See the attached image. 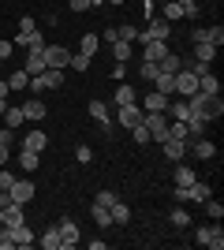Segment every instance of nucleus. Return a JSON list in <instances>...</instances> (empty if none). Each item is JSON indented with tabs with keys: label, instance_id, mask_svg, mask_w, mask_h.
Masks as SVG:
<instances>
[{
	"label": "nucleus",
	"instance_id": "1",
	"mask_svg": "<svg viewBox=\"0 0 224 250\" xmlns=\"http://www.w3.org/2000/svg\"><path fill=\"white\" fill-rule=\"evenodd\" d=\"M187 108H191V116H198V120H205V124H213V120H221V116H224L221 94H202V90L187 97Z\"/></svg>",
	"mask_w": 224,
	"mask_h": 250
},
{
	"label": "nucleus",
	"instance_id": "2",
	"mask_svg": "<svg viewBox=\"0 0 224 250\" xmlns=\"http://www.w3.org/2000/svg\"><path fill=\"white\" fill-rule=\"evenodd\" d=\"M142 127L149 131V142H164L168 138V116L164 112H146L142 116Z\"/></svg>",
	"mask_w": 224,
	"mask_h": 250
},
{
	"label": "nucleus",
	"instance_id": "3",
	"mask_svg": "<svg viewBox=\"0 0 224 250\" xmlns=\"http://www.w3.org/2000/svg\"><path fill=\"white\" fill-rule=\"evenodd\" d=\"M172 38V22L168 19H149L146 30H139V42H168Z\"/></svg>",
	"mask_w": 224,
	"mask_h": 250
},
{
	"label": "nucleus",
	"instance_id": "4",
	"mask_svg": "<svg viewBox=\"0 0 224 250\" xmlns=\"http://www.w3.org/2000/svg\"><path fill=\"white\" fill-rule=\"evenodd\" d=\"M194 239L202 243V247H209V250H221V247H224V228H221V220H217V224L198 228V231H194Z\"/></svg>",
	"mask_w": 224,
	"mask_h": 250
},
{
	"label": "nucleus",
	"instance_id": "5",
	"mask_svg": "<svg viewBox=\"0 0 224 250\" xmlns=\"http://www.w3.org/2000/svg\"><path fill=\"white\" fill-rule=\"evenodd\" d=\"M45 67H56V71H67V60H71V52L67 45H45Z\"/></svg>",
	"mask_w": 224,
	"mask_h": 250
},
{
	"label": "nucleus",
	"instance_id": "6",
	"mask_svg": "<svg viewBox=\"0 0 224 250\" xmlns=\"http://www.w3.org/2000/svg\"><path fill=\"white\" fill-rule=\"evenodd\" d=\"M34 183L30 179H11V187H8V202H19V206H26V202L34 198Z\"/></svg>",
	"mask_w": 224,
	"mask_h": 250
},
{
	"label": "nucleus",
	"instance_id": "7",
	"mask_svg": "<svg viewBox=\"0 0 224 250\" xmlns=\"http://www.w3.org/2000/svg\"><path fill=\"white\" fill-rule=\"evenodd\" d=\"M142 116H146V112H142L139 104H120V108H116V120H120V127H123V131L139 127V124H142Z\"/></svg>",
	"mask_w": 224,
	"mask_h": 250
},
{
	"label": "nucleus",
	"instance_id": "8",
	"mask_svg": "<svg viewBox=\"0 0 224 250\" xmlns=\"http://www.w3.org/2000/svg\"><path fill=\"white\" fill-rule=\"evenodd\" d=\"M176 94H180V97L198 94V75L187 71V67H180V71H176Z\"/></svg>",
	"mask_w": 224,
	"mask_h": 250
},
{
	"label": "nucleus",
	"instance_id": "9",
	"mask_svg": "<svg viewBox=\"0 0 224 250\" xmlns=\"http://www.w3.org/2000/svg\"><path fill=\"white\" fill-rule=\"evenodd\" d=\"M187 153L198 157V161H213V157H217V146L202 135V138H191V142H187Z\"/></svg>",
	"mask_w": 224,
	"mask_h": 250
},
{
	"label": "nucleus",
	"instance_id": "10",
	"mask_svg": "<svg viewBox=\"0 0 224 250\" xmlns=\"http://www.w3.org/2000/svg\"><path fill=\"white\" fill-rule=\"evenodd\" d=\"M56 231H60V247H64V250L79 247V239H82V235H79V224H75V220H60V224H56Z\"/></svg>",
	"mask_w": 224,
	"mask_h": 250
},
{
	"label": "nucleus",
	"instance_id": "11",
	"mask_svg": "<svg viewBox=\"0 0 224 250\" xmlns=\"http://www.w3.org/2000/svg\"><path fill=\"white\" fill-rule=\"evenodd\" d=\"M157 146H161V153L168 157V161H187V142H183V138H164Z\"/></svg>",
	"mask_w": 224,
	"mask_h": 250
},
{
	"label": "nucleus",
	"instance_id": "12",
	"mask_svg": "<svg viewBox=\"0 0 224 250\" xmlns=\"http://www.w3.org/2000/svg\"><path fill=\"white\" fill-rule=\"evenodd\" d=\"M90 116H94L97 124H101V131H105V135H112V112H108V104L105 101H90Z\"/></svg>",
	"mask_w": 224,
	"mask_h": 250
},
{
	"label": "nucleus",
	"instance_id": "13",
	"mask_svg": "<svg viewBox=\"0 0 224 250\" xmlns=\"http://www.w3.org/2000/svg\"><path fill=\"white\" fill-rule=\"evenodd\" d=\"M168 101H172V97L157 94V90H149V94L139 101V108H142V112H164V108H168Z\"/></svg>",
	"mask_w": 224,
	"mask_h": 250
},
{
	"label": "nucleus",
	"instance_id": "14",
	"mask_svg": "<svg viewBox=\"0 0 224 250\" xmlns=\"http://www.w3.org/2000/svg\"><path fill=\"white\" fill-rule=\"evenodd\" d=\"M168 42H142V60H153V63H161L164 56H168Z\"/></svg>",
	"mask_w": 224,
	"mask_h": 250
},
{
	"label": "nucleus",
	"instance_id": "15",
	"mask_svg": "<svg viewBox=\"0 0 224 250\" xmlns=\"http://www.w3.org/2000/svg\"><path fill=\"white\" fill-rule=\"evenodd\" d=\"M41 52H45V49H30V52H26V60H22V71L30 75V79L45 71V56H41Z\"/></svg>",
	"mask_w": 224,
	"mask_h": 250
},
{
	"label": "nucleus",
	"instance_id": "16",
	"mask_svg": "<svg viewBox=\"0 0 224 250\" xmlns=\"http://www.w3.org/2000/svg\"><path fill=\"white\" fill-rule=\"evenodd\" d=\"M19 108H22L26 120H45V101H41V97H26Z\"/></svg>",
	"mask_w": 224,
	"mask_h": 250
},
{
	"label": "nucleus",
	"instance_id": "17",
	"mask_svg": "<svg viewBox=\"0 0 224 250\" xmlns=\"http://www.w3.org/2000/svg\"><path fill=\"white\" fill-rule=\"evenodd\" d=\"M172 179H176V187H191L198 176H194V168L187 165V161H176V176H172Z\"/></svg>",
	"mask_w": 224,
	"mask_h": 250
},
{
	"label": "nucleus",
	"instance_id": "18",
	"mask_svg": "<svg viewBox=\"0 0 224 250\" xmlns=\"http://www.w3.org/2000/svg\"><path fill=\"white\" fill-rule=\"evenodd\" d=\"M4 224H8V228H19V224H26V217H22V206H19V202H8V206H4Z\"/></svg>",
	"mask_w": 224,
	"mask_h": 250
},
{
	"label": "nucleus",
	"instance_id": "19",
	"mask_svg": "<svg viewBox=\"0 0 224 250\" xmlns=\"http://www.w3.org/2000/svg\"><path fill=\"white\" fill-rule=\"evenodd\" d=\"M97 49H101V38H97V34H82V38H79V52H82V56L94 60Z\"/></svg>",
	"mask_w": 224,
	"mask_h": 250
},
{
	"label": "nucleus",
	"instance_id": "20",
	"mask_svg": "<svg viewBox=\"0 0 224 250\" xmlns=\"http://www.w3.org/2000/svg\"><path fill=\"white\" fill-rule=\"evenodd\" d=\"M112 101H116V108H120V104H139V90H131V86L123 83V86H116Z\"/></svg>",
	"mask_w": 224,
	"mask_h": 250
},
{
	"label": "nucleus",
	"instance_id": "21",
	"mask_svg": "<svg viewBox=\"0 0 224 250\" xmlns=\"http://www.w3.org/2000/svg\"><path fill=\"white\" fill-rule=\"evenodd\" d=\"M45 146H49V138H45V131H30V135L22 138V149H34V153H41Z\"/></svg>",
	"mask_w": 224,
	"mask_h": 250
},
{
	"label": "nucleus",
	"instance_id": "22",
	"mask_svg": "<svg viewBox=\"0 0 224 250\" xmlns=\"http://www.w3.org/2000/svg\"><path fill=\"white\" fill-rule=\"evenodd\" d=\"M209 194H213V190H209V183H202V179H194L191 187H187V202H205Z\"/></svg>",
	"mask_w": 224,
	"mask_h": 250
},
{
	"label": "nucleus",
	"instance_id": "23",
	"mask_svg": "<svg viewBox=\"0 0 224 250\" xmlns=\"http://www.w3.org/2000/svg\"><path fill=\"white\" fill-rule=\"evenodd\" d=\"M38 247H45V250H64V247H60V231H56V224H53V228H45V231H41Z\"/></svg>",
	"mask_w": 224,
	"mask_h": 250
},
{
	"label": "nucleus",
	"instance_id": "24",
	"mask_svg": "<svg viewBox=\"0 0 224 250\" xmlns=\"http://www.w3.org/2000/svg\"><path fill=\"white\" fill-rule=\"evenodd\" d=\"M198 90H202V94H221V79H217L213 71L198 75Z\"/></svg>",
	"mask_w": 224,
	"mask_h": 250
},
{
	"label": "nucleus",
	"instance_id": "25",
	"mask_svg": "<svg viewBox=\"0 0 224 250\" xmlns=\"http://www.w3.org/2000/svg\"><path fill=\"white\" fill-rule=\"evenodd\" d=\"M153 83H157V94L176 97V75H161V71H157V79H153Z\"/></svg>",
	"mask_w": 224,
	"mask_h": 250
},
{
	"label": "nucleus",
	"instance_id": "26",
	"mask_svg": "<svg viewBox=\"0 0 224 250\" xmlns=\"http://www.w3.org/2000/svg\"><path fill=\"white\" fill-rule=\"evenodd\" d=\"M108 213H112V224H127L131 220V209H127V202H112V206H108Z\"/></svg>",
	"mask_w": 224,
	"mask_h": 250
},
{
	"label": "nucleus",
	"instance_id": "27",
	"mask_svg": "<svg viewBox=\"0 0 224 250\" xmlns=\"http://www.w3.org/2000/svg\"><path fill=\"white\" fill-rule=\"evenodd\" d=\"M11 235H15V247H34L38 243V235H34L26 224H19V228H11Z\"/></svg>",
	"mask_w": 224,
	"mask_h": 250
},
{
	"label": "nucleus",
	"instance_id": "28",
	"mask_svg": "<svg viewBox=\"0 0 224 250\" xmlns=\"http://www.w3.org/2000/svg\"><path fill=\"white\" fill-rule=\"evenodd\" d=\"M194 60L213 63V60H217V45H209V42H198V45H194Z\"/></svg>",
	"mask_w": 224,
	"mask_h": 250
},
{
	"label": "nucleus",
	"instance_id": "29",
	"mask_svg": "<svg viewBox=\"0 0 224 250\" xmlns=\"http://www.w3.org/2000/svg\"><path fill=\"white\" fill-rule=\"evenodd\" d=\"M180 67H183V60L176 56V52H168V56H164V60L157 63V71H161V75H176Z\"/></svg>",
	"mask_w": 224,
	"mask_h": 250
},
{
	"label": "nucleus",
	"instance_id": "30",
	"mask_svg": "<svg viewBox=\"0 0 224 250\" xmlns=\"http://www.w3.org/2000/svg\"><path fill=\"white\" fill-rule=\"evenodd\" d=\"M38 161H41V153H34V149H22V153H19V168H22V172H34Z\"/></svg>",
	"mask_w": 224,
	"mask_h": 250
},
{
	"label": "nucleus",
	"instance_id": "31",
	"mask_svg": "<svg viewBox=\"0 0 224 250\" xmlns=\"http://www.w3.org/2000/svg\"><path fill=\"white\" fill-rule=\"evenodd\" d=\"M112 56H116V63H127L131 60V42H112Z\"/></svg>",
	"mask_w": 224,
	"mask_h": 250
},
{
	"label": "nucleus",
	"instance_id": "32",
	"mask_svg": "<svg viewBox=\"0 0 224 250\" xmlns=\"http://www.w3.org/2000/svg\"><path fill=\"white\" fill-rule=\"evenodd\" d=\"M161 19H168V22H176V19H183V8L176 4V0H168L164 8H161Z\"/></svg>",
	"mask_w": 224,
	"mask_h": 250
},
{
	"label": "nucleus",
	"instance_id": "33",
	"mask_svg": "<svg viewBox=\"0 0 224 250\" xmlns=\"http://www.w3.org/2000/svg\"><path fill=\"white\" fill-rule=\"evenodd\" d=\"M26 83H30V75H26V71H11L8 75V90H26Z\"/></svg>",
	"mask_w": 224,
	"mask_h": 250
},
{
	"label": "nucleus",
	"instance_id": "34",
	"mask_svg": "<svg viewBox=\"0 0 224 250\" xmlns=\"http://www.w3.org/2000/svg\"><path fill=\"white\" fill-rule=\"evenodd\" d=\"M94 220H97V228H112V213L105 206H94Z\"/></svg>",
	"mask_w": 224,
	"mask_h": 250
},
{
	"label": "nucleus",
	"instance_id": "35",
	"mask_svg": "<svg viewBox=\"0 0 224 250\" xmlns=\"http://www.w3.org/2000/svg\"><path fill=\"white\" fill-rule=\"evenodd\" d=\"M202 206H205V213H209V217H213V220H221V217H224V206H221V202L213 198V194H209V198H205Z\"/></svg>",
	"mask_w": 224,
	"mask_h": 250
},
{
	"label": "nucleus",
	"instance_id": "36",
	"mask_svg": "<svg viewBox=\"0 0 224 250\" xmlns=\"http://www.w3.org/2000/svg\"><path fill=\"white\" fill-rule=\"evenodd\" d=\"M168 220L176 224V228H187V224H191V213H187V209H172Z\"/></svg>",
	"mask_w": 224,
	"mask_h": 250
},
{
	"label": "nucleus",
	"instance_id": "37",
	"mask_svg": "<svg viewBox=\"0 0 224 250\" xmlns=\"http://www.w3.org/2000/svg\"><path fill=\"white\" fill-rule=\"evenodd\" d=\"M67 67H71V71H86V67H90V56H82V52H71Z\"/></svg>",
	"mask_w": 224,
	"mask_h": 250
},
{
	"label": "nucleus",
	"instance_id": "38",
	"mask_svg": "<svg viewBox=\"0 0 224 250\" xmlns=\"http://www.w3.org/2000/svg\"><path fill=\"white\" fill-rule=\"evenodd\" d=\"M4 120H8V127L15 131V127H19L22 120H26V116H22V108H11V104H8V112H4Z\"/></svg>",
	"mask_w": 224,
	"mask_h": 250
},
{
	"label": "nucleus",
	"instance_id": "39",
	"mask_svg": "<svg viewBox=\"0 0 224 250\" xmlns=\"http://www.w3.org/2000/svg\"><path fill=\"white\" fill-rule=\"evenodd\" d=\"M183 8V19H198V0H176Z\"/></svg>",
	"mask_w": 224,
	"mask_h": 250
},
{
	"label": "nucleus",
	"instance_id": "40",
	"mask_svg": "<svg viewBox=\"0 0 224 250\" xmlns=\"http://www.w3.org/2000/svg\"><path fill=\"white\" fill-rule=\"evenodd\" d=\"M116 34H120V42H139V26H116Z\"/></svg>",
	"mask_w": 224,
	"mask_h": 250
},
{
	"label": "nucleus",
	"instance_id": "41",
	"mask_svg": "<svg viewBox=\"0 0 224 250\" xmlns=\"http://www.w3.org/2000/svg\"><path fill=\"white\" fill-rule=\"evenodd\" d=\"M112 202H116V190H97V198H94V206H112Z\"/></svg>",
	"mask_w": 224,
	"mask_h": 250
},
{
	"label": "nucleus",
	"instance_id": "42",
	"mask_svg": "<svg viewBox=\"0 0 224 250\" xmlns=\"http://www.w3.org/2000/svg\"><path fill=\"white\" fill-rule=\"evenodd\" d=\"M139 75H142V79H149V83H153V79H157V63H153V60H142Z\"/></svg>",
	"mask_w": 224,
	"mask_h": 250
},
{
	"label": "nucleus",
	"instance_id": "43",
	"mask_svg": "<svg viewBox=\"0 0 224 250\" xmlns=\"http://www.w3.org/2000/svg\"><path fill=\"white\" fill-rule=\"evenodd\" d=\"M131 138H135V142H139V146H146V142H149V131H146V127H131Z\"/></svg>",
	"mask_w": 224,
	"mask_h": 250
},
{
	"label": "nucleus",
	"instance_id": "44",
	"mask_svg": "<svg viewBox=\"0 0 224 250\" xmlns=\"http://www.w3.org/2000/svg\"><path fill=\"white\" fill-rule=\"evenodd\" d=\"M209 45H217V49L224 45V26H209Z\"/></svg>",
	"mask_w": 224,
	"mask_h": 250
},
{
	"label": "nucleus",
	"instance_id": "45",
	"mask_svg": "<svg viewBox=\"0 0 224 250\" xmlns=\"http://www.w3.org/2000/svg\"><path fill=\"white\" fill-rule=\"evenodd\" d=\"M191 42L198 45V42H209V26H194L191 30Z\"/></svg>",
	"mask_w": 224,
	"mask_h": 250
},
{
	"label": "nucleus",
	"instance_id": "46",
	"mask_svg": "<svg viewBox=\"0 0 224 250\" xmlns=\"http://www.w3.org/2000/svg\"><path fill=\"white\" fill-rule=\"evenodd\" d=\"M67 8H71V11H90V8H94V0H67Z\"/></svg>",
	"mask_w": 224,
	"mask_h": 250
},
{
	"label": "nucleus",
	"instance_id": "47",
	"mask_svg": "<svg viewBox=\"0 0 224 250\" xmlns=\"http://www.w3.org/2000/svg\"><path fill=\"white\" fill-rule=\"evenodd\" d=\"M75 157H79L82 165H90V161H94V149H90V146H79V149H75Z\"/></svg>",
	"mask_w": 224,
	"mask_h": 250
},
{
	"label": "nucleus",
	"instance_id": "48",
	"mask_svg": "<svg viewBox=\"0 0 224 250\" xmlns=\"http://www.w3.org/2000/svg\"><path fill=\"white\" fill-rule=\"evenodd\" d=\"M101 42H108V45H112V42H120V34H116V26H108V30L101 34Z\"/></svg>",
	"mask_w": 224,
	"mask_h": 250
},
{
	"label": "nucleus",
	"instance_id": "49",
	"mask_svg": "<svg viewBox=\"0 0 224 250\" xmlns=\"http://www.w3.org/2000/svg\"><path fill=\"white\" fill-rule=\"evenodd\" d=\"M11 52H15V45H11V42H0V60H8Z\"/></svg>",
	"mask_w": 224,
	"mask_h": 250
},
{
	"label": "nucleus",
	"instance_id": "50",
	"mask_svg": "<svg viewBox=\"0 0 224 250\" xmlns=\"http://www.w3.org/2000/svg\"><path fill=\"white\" fill-rule=\"evenodd\" d=\"M8 149H11V146H4V142H0V168L8 165Z\"/></svg>",
	"mask_w": 224,
	"mask_h": 250
},
{
	"label": "nucleus",
	"instance_id": "51",
	"mask_svg": "<svg viewBox=\"0 0 224 250\" xmlns=\"http://www.w3.org/2000/svg\"><path fill=\"white\" fill-rule=\"evenodd\" d=\"M0 142H4V146H11V127H8V131H0Z\"/></svg>",
	"mask_w": 224,
	"mask_h": 250
},
{
	"label": "nucleus",
	"instance_id": "52",
	"mask_svg": "<svg viewBox=\"0 0 224 250\" xmlns=\"http://www.w3.org/2000/svg\"><path fill=\"white\" fill-rule=\"evenodd\" d=\"M0 97H8V79H0Z\"/></svg>",
	"mask_w": 224,
	"mask_h": 250
},
{
	"label": "nucleus",
	"instance_id": "53",
	"mask_svg": "<svg viewBox=\"0 0 224 250\" xmlns=\"http://www.w3.org/2000/svg\"><path fill=\"white\" fill-rule=\"evenodd\" d=\"M0 206H8V190L0 187Z\"/></svg>",
	"mask_w": 224,
	"mask_h": 250
},
{
	"label": "nucleus",
	"instance_id": "54",
	"mask_svg": "<svg viewBox=\"0 0 224 250\" xmlns=\"http://www.w3.org/2000/svg\"><path fill=\"white\" fill-rule=\"evenodd\" d=\"M105 4H127V0H105Z\"/></svg>",
	"mask_w": 224,
	"mask_h": 250
},
{
	"label": "nucleus",
	"instance_id": "55",
	"mask_svg": "<svg viewBox=\"0 0 224 250\" xmlns=\"http://www.w3.org/2000/svg\"><path fill=\"white\" fill-rule=\"evenodd\" d=\"M0 224H4V206H0Z\"/></svg>",
	"mask_w": 224,
	"mask_h": 250
}]
</instances>
